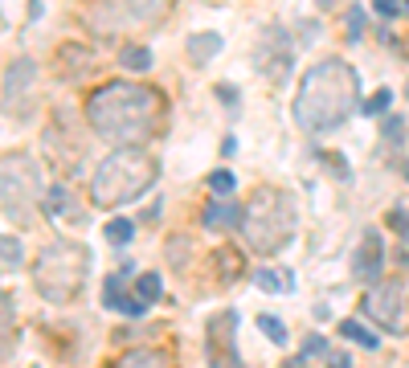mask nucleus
I'll list each match as a JSON object with an SVG mask.
<instances>
[{
  "instance_id": "f704fd0d",
  "label": "nucleus",
  "mask_w": 409,
  "mask_h": 368,
  "mask_svg": "<svg viewBox=\"0 0 409 368\" xmlns=\"http://www.w3.org/2000/svg\"><path fill=\"white\" fill-rule=\"evenodd\" d=\"M373 4H377L381 17H397V13H401V0H373Z\"/></svg>"
},
{
  "instance_id": "a211bd4d",
  "label": "nucleus",
  "mask_w": 409,
  "mask_h": 368,
  "mask_svg": "<svg viewBox=\"0 0 409 368\" xmlns=\"http://www.w3.org/2000/svg\"><path fill=\"white\" fill-rule=\"evenodd\" d=\"M127 8H131L135 21L156 25V21H164V17L172 13V0H127Z\"/></svg>"
},
{
  "instance_id": "72a5a7b5",
  "label": "nucleus",
  "mask_w": 409,
  "mask_h": 368,
  "mask_svg": "<svg viewBox=\"0 0 409 368\" xmlns=\"http://www.w3.org/2000/svg\"><path fill=\"white\" fill-rule=\"evenodd\" d=\"M115 311H123V315H144V311H147V303L140 299V294H135V299H131V294H123Z\"/></svg>"
},
{
  "instance_id": "0eeeda50",
  "label": "nucleus",
  "mask_w": 409,
  "mask_h": 368,
  "mask_svg": "<svg viewBox=\"0 0 409 368\" xmlns=\"http://www.w3.org/2000/svg\"><path fill=\"white\" fill-rule=\"evenodd\" d=\"M361 307L381 332L409 336V291L401 282H373V291L364 294Z\"/></svg>"
},
{
  "instance_id": "5701e85b",
  "label": "nucleus",
  "mask_w": 409,
  "mask_h": 368,
  "mask_svg": "<svg viewBox=\"0 0 409 368\" xmlns=\"http://www.w3.org/2000/svg\"><path fill=\"white\" fill-rule=\"evenodd\" d=\"M102 233H107V242L111 245H127L131 238H135V225H131V217H111Z\"/></svg>"
},
{
  "instance_id": "20e7f679",
  "label": "nucleus",
  "mask_w": 409,
  "mask_h": 368,
  "mask_svg": "<svg viewBox=\"0 0 409 368\" xmlns=\"http://www.w3.org/2000/svg\"><path fill=\"white\" fill-rule=\"evenodd\" d=\"M241 238L254 254H279L283 245L295 238L299 229V209H295V196L287 189H274V184H258L250 200L241 205Z\"/></svg>"
},
{
  "instance_id": "c9c22d12",
  "label": "nucleus",
  "mask_w": 409,
  "mask_h": 368,
  "mask_svg": "<svg viewBox=\"0 0 409 368\" xmlns=\"http://www.w3.org/2000/svg\"><path fill=\"white\" fill-rule=\"evenodd\" d=\"M217 98H225V107H238V86H217Z\"/></svg>"
},
{
  "instance_id": "cd10ccee",
  "label": "nucleus",
  "mask_w": 409,
  "mask_h": 368,
  "mask_svg": "<svg viewBox=\"0 0 409 368\" xmlns=\"http://www.w3.org/2000/svg\"><path fill=\"white\" fill-rule=\"evenodd\" d=\"M21 266V242L17 238H0V270Z\"/></svg>"
},
{
  "instance_id": "6e6552de",
  "label": "nucleus",
  "mask_w": 409,
  "mask_h": 368,
  "mask_svg": "<svg viewBox=\"0 0 409 368\" xmlns=\"http://www.w3.org/2000/svg\"><path fill=\"white\" fill-rule=\"evenodd\" d=\"M33 95H37V62L33 57H13V66L4 70V82H0V107L13 119H25Z\"/></svg>"
},
{
  "instance_id": "7c9ffc66",
  "label": "nucleus",
  "mask_w": 409,
  "mask_h": 368,
  "mask_svg": "<svg viewBox=\"0 0 409 368\" xmlns=\"http://www.w3.org/2000/svg\"><path fill=\"white\" fill-rule=\"evenodd\" d=\"M381 135H385V144H405V119L401 115H393V119H385V127H381Z\"/></svg>"
},
{
  "instance_id": "bb28decb",
  "label": "nucleus",
  "mask_w": 409,
  "mask_h": 368,
  "mask_svg": "<svg viewBox=\"0 0 409 368\" xmlns=\"http://www.w3.org/2000/svg\"><path fill=\"white\" fill-rule=\"evenodd\" d=\"M389 102H393V90H389V86H381L373 98H364V102H361V115H385Z\"/></svg>"
},
{
  "instance_id": "4468645a",
  "label": "nucleus",
  "mask_w": 409,
  "mask_h": 368,
  "mask_svg": "<svg viewBox=\"0 0 409 368\" xmlns=\"http://www.w3.org/2000/svg\"><path fill=\"white\" fill-rule=\"evenodd\" d=\"M17 348V311H13V299L0 294V360L13 356Z\"/></svg>"
},
{
  "instance_id": "f03ea898",
  "label": "nucleus",
  "mask_w": 409,
  "mask_h": 368,
  "mask_svg": "<svg viewBox=\"0 0 409 368\" xmlns=\"http://www.w3.org/2000/svg\"><path fill=\"white\" fill-rule=\"evenodd\" d=\"M361 102V74L344 57H323L299 78L290 115L307 135H332L356 115Z\"/></svg>"
},
{
  "instance_id": "2eb2a0df",
  "label": "nucleus",
  "mask_w": 409,
  "mask_h": 368,
  "mask_svg": "<svg viewBox=\"0 0 409 368\" xmlns=\"http://www.w3.org/2000/svg\"><path fill=\"white\" fill-rule=\"evenodd\" d=\"M254 282H258L262 291H270V294H287V291H295V270L262 266V270H254Z\"/></svg>"
},
{
  "instance_id": "2f4dec72",
  "label": "nucleus",
  "mask_w": 409,
  "mask_h": 368,
  "mask_svg": "<svg viewBox=\"0 0 409 368\" xmlns=\"http://www.w3.org/2000/svg\"><path fill=\"white\" fill-rule=\"evenodd\" d=\"M389 229L401 238V242H409V209H389Z\"/></svg>"
},
{
  "instance_id": "c85d7f7f",
  "label": "nucleus",
  "mask_w": 409,
  "mask_h": 368,
  "mask_svg": "<svg viewBox=\"0 0 409 368\" xmlns=\"http://www.w3.org/2000/svg\"><path fill=\"white\" fill-rule=\"evenodd\" d=\"M123 364H164V352H156V348H131L123 356Z\"/></svg>"
},
{
  "instance_id": "4be33fe9",
  "label": "nucleus",
  "mask_w": 409,
  "mask_h": 368,
  "mask_svg": "<svg viewBox=\"0 0 409 368\" xmlns=\"http://www.w3.org/2000/svg\"><path fill=\"white\" fill-rule=\"evenodd\" d=\"M258 332H266V340L274 343V348H287V323L279 315H258Z\"/></svg>"
},
{
  "instance_id": "f257e3e1",
  "label": "nucleus",
  "mask_w": 409,
  "mask_h": 368,
  "mask_svg": "<svg viewBox=\"0 0 409 368\" xmlns=\"http://www.w3.org/2000/svg\"><path fill=\"white\" fill-rule=\"evenodd\" d=\"M86 123L98 131V139L115 147L147 144L168 123V98L147 82L115 78V82H102L86 95Z\"/></svg>"
},
{
  "instance_id": "7ed1b4c3",
  "label": "nucleus",
  "mask_w": 409,
  "mask_h": 368,
  "mask_svg": "<svg viewBox=\"0 0 409 368\" xmlns=\"http://www.w3.org/2000/svg\"><path fill=\"white\" fill-rule=\"evenodd\" d=\"M160 180V164L144 144H119L111 156L98 160L90 176V200L98 209H119L131 205Z\"/></svg>"
},
{
  "instance_id": "f8f14e48",
  "label": "nucleus",
  "mask_w": 409,
  "mask_h": 368,
  "mask_svg": "<svg viewBox=\"0 0 409 368\" xmlns=\"http://www.w3.org/2000/svg\"><path fill=\"white\" fill-rule=\"evenodd\" d=\"M201 225L209 229V233H225V229H234V225H241V205L234 200V193L229 196H217L205 205V213H201Z\"/></svg>"
},
{
  "instance_id": "4c0bfd02",
  "label": "nucleus",
  "mask_w": 409,
  "mask_h": 368,
  "mask_svg": "<svg viewBox=\"0 0 409 368\" xmlns=\"http://www.w3.org/2000/svg\"><path fill=\"white\" fill-rule=\"evenodd\" d=\"M340 0H319V8H336Z\"/></svg>"
},
{
  "instance_id": "9d476101",
  "label": "nucleus",
  "mask_w": 409,
  "mask_h": 368,
  "mask_svg": "<svg viewBox=\"0 0 409 368\" xmlns=\"http://www.w3.org/2000/svg\"><path fill=\"white\" fill-rule=\"evenodd\" d=\"M381 274H385V238L377 225H368L361 233L356 254H352V278L373 287V282H381Z\"/></svg>"
},
{
  "instance_id": "dca6fc26",
  "label": "nucleus",
  "mask_w": 409,
  "mask_h": 368,
  "mask_svg": "<svg viewBox=\"0 0 409 368\" xmlns=\"http://www.w3.org/2000/svg\"><path fill=\"white\" fill-rule=\"evenodd\" d=\"M213 262H217V282H238L241 274H246V262H241V254L234 250V245H221V250H213Z\"/></svg>"
},
{
  "instance_id": "393cba45",
  "label": "nucleus",
  "mask_w": 409,
  "mask_h": 368,
  "mask_svg": "<svg viewBox=\"0 0 409 368\" xmlns=\"http://www.w3.org/2000/svg\"><path fill=\"white\" fill-rule=\"evenodd\" d=\"M344 29H348V41H361V33L368 29V13H364L361 4H352V8H348V17H344Z\"/></svg>"
},
{
  "instance_id": "aec40b11",
  "label": "nucleus",
  "mask_w": 409,
  "mask_h": 368,
  "mask_svg": "<svg viewBox=\"0 0 409 368\" xmlns=\"http://www.w3.org/2000/svg\"><path fill=\"white\" fill-rule=\"evenodd\" d=\"M340 336H344V340H352V343H361V348H368V352H377V348H381V340L364 327L361 319H344V323H340Z\"/></svg>"
},
{
  "instance_id": "c756f323",
  "label": "nucleus",
  "mask_w": 409,
  "mask_h": 368,
  "mask_svg": "<svg viewBox=\"0 0 409 368\" xmlns=\"http://www.w3.org/2000/svg\"><path fill=\"white\" fill-rule=\"evenodd\" d=\"M209 189H213L217 196H229L234 189H238V180H234V172L229 168H217L213 176H209Z\"/></svg>"
},
{
  "instance_id": "6ab92c4d",
  "label": "nucleus",
  "mask_w": 409,
  "mask_h": 368,
  "mask_svg": "<svg viewBox=\"0 0 409 368\" xmlns=\"http://www.w3.org/2000/svg\"><path fill=\"white\" fill-rule=\"evenodd\" d=\"M119 66L131 74H147L152 70V49L147 46H123L119 49Z\"/></svg>"
},
{
  "instance_id": "39448f33",
  "label": "nucleus",
  "mask_w": 409,
  "mask_h": 368,
  "mask_svg": "<svg viewBox=\"0 0 409 368\" xmlns=\"http://www.w3.org/2000/svg\"><path fill=\"white\" fill-rule=\"evenodd\" d=\"M90 278V250L74 238H53L33 258V287L46 303H78Z\"/></svg>"
},
{
  "instance_id": "b1692460",
  "label": "nucleus",
  "mask_w": 409,
  "mask_h": 368,
  "mask_svg": "<svg viewBox=\"0 0 409 368\" xmlns=\"http://www.w3.org/2000/svg\"><path fill=\"white\" fill-rule=\"evenodd\" d=\"M164 254H168V262L176 270H189V238L185 233H176V238H168V245H164Z\"/></svg>"
},
{
  "instance_id": "1a4fd4ad",
  "label": "nucleus",
  "mask_w": 409,
  "mask_h": 368,
  "mask_svg": "<svg viewBox=\"0 0 409 368\" xmlns=\"http://www.w3.org/2000/svg\"><path fill=\"white\" fill-rule=\"evenodd\" d=\"M234 332H238V311H217L209 323H205V356L209 364H238V343H234Z\"/></svg>"
},
{
  "instance_id": "473e14b6",
  "label": "nucleus",
  "mask_w": 409,
  "mask_h": 368,
  "mask_svg": "<svg viewBox=\"0 0 409 368\" xmlns=\"http://www.w3.org/2000/svg\"><path fill=\"white\" fill-rule=\"evenodd\" d=\"M119 299H123V278L111 274V278L102 282V307H119Z\"/></svg>"
},
{
  "instance_id": "f3484780",
  "label": "nucleus",
  "mask_w": 409,
  "mask_h": 368,
  "mask_svg": "<svg viewBox=\"0 0 409 368\" xmlns=\"http://www.w3.org/2000/svg\"><path fill=\"white\" fill-rule=\"evenodd\" d=\"M217 53H221V33H193L189 37V57H193L196 66L213 62Z\"/></svg>"
},
{
  "instance_id": "e433bc0d",
  "label": "nucleus",
  "mask_w": 409,
  "mask_h": 368,
  "mask_svg": "<svg viewBox=\"0 0 409 368\" xmlns=\"http://www.w3.org/2000/svg\"><path fill=\"white\" fill-rule=\"evenodd\" d=\"M234 151H238V139H234V135H229V139H225V144H221V156H234Z\"/></svg>"
},
{
  "instance_id": "a878e982",
  "label": "nucleus",
  "mask_w": 409,
  "mask_h": 368,
  "mask_svg": "<svg viewBox=\"0 0 409 368\" xmlns=\"http://www.w3.org/2000/svg\"><path fill=\"white\" fill-rule=\"evenodd\" d=\"M160 287H164L160 274H140V278H135V294H140L144 303H156V299H160Z\"/></svg>"
},
{
  "instance_id": "9b49d317",
  "label": "nucleus",
  "mask_w": 409,
  "mask_h": 368,
  "mask_svg": "<svg viewBox=\"0 0 409 368\" xmlns=\"http://www.w3.org/2000/svg\"><path fill=\"white\" fill-rule=\"evenodd\" d=\"M41 213H46L53 225H82V221H86V209L78 205V196H74L66 184H49L46 200H41Z\"/></svg>"
},
{
  "instance_id": "423d86ee",
  "label": "nucleus",
  "mask_w": 409,
  "mask_h": 368,
  "mask_svg": "<svg viewBox=\"0 0 409 368\" xmlns=\"http://www.w3.org/2000/svg\"><path fill=\"white\" fill-rule=\"evenodd\" d=\"M46 189H41V172L33 164L29 151H8L0 156V213L13 225H29L33 213L41 209Z\"/></svg>"
},
{
  "instance_id": "ddd939ff",
  "label": "nucleus",
  "mask_w": 409,
  "mask_h": 368,
  "mask_svg": "<svg viewBox=\"0 0 409 368\" xmlns=\"http://www.w3.org/2000/svg\"><path fill=\"white\" fill-rule=\"evenodd\" d=\"M86 70H95V53L82 46H58V74L62 78H82Z\"/></svg>"
},
{
  "instance_id": "412c9836",
  "label": "nucleus",
  "mask_w": 409,
  "mask_h": 368,
  "mask_svg": "<svg viewBox=\"0 0 409 368\" xmlns=\"http://www.w3.org/2000/svg\"><path fill=\"white\" fill-rule=\"evenodd\" d=\"M315 356H319V360H332L336 348L323 340V336H307V340H303V352L295 356V364H307V360H315Z\"/></svg>"
}]
</instances>
